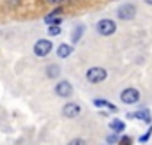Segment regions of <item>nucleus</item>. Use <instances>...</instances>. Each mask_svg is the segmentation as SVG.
<instances>
[{"instance_id": "9b49d317", "label": "nucleus", "mask_w": 152, "mask_h": 145, "mask_svg": "<svg viewBox=\"0 0 152 145\" xmlns=\"http://www.w3.org/2000/svg\"><path fill=\"white\" fill-rule=\"evenodd\" d=\"M94 105L96 106H104V108H108V110H112V111H117V106L115 105H112V103H108V101H104V99H94Z\"/></svg>"}, {"instance_id": "9d476101", "label": "nucleus", "mask_w": 152, "mask_h": 145, "mask_svg": "<svg viewBox=\"0 0 152 145\" xmlns=\"http://www.w3.org/2000/svg\"><path fill=\"white\" fill-rule=\"evenodd\" d=\"M60 74V67L57 66V64H50L48 67H46V76L48 78H57Z\"/></svg>"}, {"instance_id": "aec40b11", "label": "nucleus", "mask_w": 152, "mask_h": 145, "mask_svg": "<svg viewBox=\"0 0 152 145\" xmlns=\"http://www.w3.org/2000/svg\"><path fill=\"white\" fill-rule=\"evenodd\" d=\"M46 2H48V4H62L64 0H46Z\"/></svg>"}, {"instance_id": "f8f14e48", "label": "nucleus", "mask_w": 152, "mask_h": 145, "mask_svg": "<svg viewBox=\"0 0 152 145\" xmlns=\"http://www.w3.org/2000/svg\"><path fill=\"white\" fill-rule=\"evenodd\" d=\"M136 119H140V120H145V122H151V111L145 108V110H138V113L134 115Z\"/></svg>"}, {"instance_id": "4468645a", "label": "nucleus", "mask_w": 152, "mask_h": 145, "mask_svg": "<svg viewBox=\"0 0 152 145\" xmlns=\"http://www.w3.org/2000/svg\"><path fill=\"white\" fill-rule=\"evenodd\" d=\"M83 32H85V27H83V25H78L75 29V32H73V42H78Z\"/></svg>"}, {"instance_id": "20e7f679", "label": "nucleus", "mask_w": 152, "mask_h": 145, "mask_svg": "<svg viewBox=\"0 0 152 145\" xmlns=\"http://www.w3.org/2000/svg\"><path fill=\"white\" fill-rule=\"evenodd\" d=\"M117 16H118L120 20H124V21L133 20V18L136 16V7H134L133 4H124V5H120V7H118Z\"/></svg>"}, {"instance_id": "a211bd4d", "label": "nucleus", "mask_w": 152, "mask_h": 145, "mask_svg": "<svg viewBox=\"0 0 152 145\" xmlns=\"http://www.w3.org/2000/svg\"><path fill=\"white\" fill-rule=\"evenodd\" d=\"M106 142H108V144H117V142H118V138H117L115 135H110V136L106 138Z\"/></svg>"}, {"instance_id": "6ab92c4d", "label": "nucleus", "mask_w": 152, "mask_h": 145, "mask_svg": "<svg viewBox=\"0 0 152 145\" xmlns=\"http://www.w3.org/2000/svg\"><path fill=\"white\" fill-rule=\"evenodd\" d=\"M122 142H120V145H131V138H127V136H124V138H120Z\"/></svg>"}, {"instance_id": "f03ea898", "label": "nucleus", "mask_w": 152, "mask_h": 145, "mask_svg": "<svg viewBox=\"0 0 152 145\" xmlns=\"http://www.w3.org/2000/svg\"><path fill=\"white\" fill-rule=\"evenodd\" d=\"M97 32L101 34V36H112L115 34V30H117V25H115L113 20H101V21H97Z\"/></svg>"}, {"instance_id": "412c9836", "label": "nucleus", "mask_w": 152, "mask_h": 145, "mask_svg": "<svg viewBox=\"0 0 152 145\" xmlns=\"http://www.w3.org/2000/svg\"><path fill=\"white\" fill-rule=\"evenodd\" d=\"M18 2H20V0H9V4H11V5H16Z\"/></svg>"}, {"instance_id": "dca6fc26", "label": "nucleus", "mask_w": 152, "mask_h": 145, "mask_svg": "<svg viewBox=\"0 0 152 145\" xmlns=\"http://www.w3.org/2000/svg\"><path fill=\"white\" fill-rule=\"evenodd\" d=\"M151 135H152V126H151V129H149V131H147V133H145V135H143L142 138H140V142H142V144H145V142H147V140L151 138Z\"/></svg>"}, {"instance_id": "6e6552de", "label": "nucleus", "mask_w": 152, "mask_h": 145, "mask_svg": "<svg viewBox=\"0 0 152 145\" xmlns=\"http://www.w3.org/2000/svg\"><path fill=\"white\" fill-rule=\"evenodd\" d=\"M80 106L76 105V103H67L64 108H62V115L64 117H67V119H75V117H78L80 115Z\"/></svg>"}, {"instance_id": "39448f33", "label": "nucleus", "mask_w": 152, "mask_h": 145, "mask_svg": "<svg viewBox=\"0 0 152 145\" xmlns=\"http://www.w3.org/2000/svg\"><path fill=\"white\" fill-rule=\"evenodd\" d=\"M120 99H122V103H126V105H134V103L140 99V92H138L136 89H126V90H122Z\"/></svg>"}, {"instance_id": "2eb2a0df", "label": "nucleus", "mask_w": 152, "mask_h": 145, "mask_svg": "<svg viewBox=\"0 0 152 145\" xmlns=\"http://www.w3.org/2000/svg\"><path fill=\"white\" fill-rule=\"evenodd\" d=\"M48 34H50V36H58V34H60V27H58V25H51V27L48 29Z\"/></svg>"}, {"instance_id": "7ed1b4c3", "label": "nucleus", "mask_w": 152, "mask_h": 145, "mask_svg": "<svg viewBox=\"0 0 152 145\" xmlns=\"http://www.w3.org/2000/svg\"><path fill=\"white\" fill-rule=\"evenodd\" d=\"M87 80L90 83H101V81H104L106 80V69H103V67H90L87 71Z\"/></svg>"}, {"instance_id": "f3484780", "label": "nucleus", "mask_w": 152, "mask_h": 145, "mask_svg": "<svg viewBox=\"0 0 152 145\" xmlns=\"http://www.w3.org/2000/svg\"><path fill=\"white\" fill-rule=\"evenodd\" d=\"M69 145H85V140L83 138H75V140H71Z\"/></svg>"}, {"instance_id": "f257e3e1", "label": "nucleus", "mask_w": 152, "mask_h": 145, "mask_svg": "<svg viewBox=\"0 0 152 145\" xmlns=\"http://www.w3.org/2000/svg\"><path fill=\"white\" fill-rule=\"evenodd\" d=\"M51 48H53L51 41H48V39H39V41H36V44H34V55H36V57H46V55L51 51Z\"/></svg>"}, {"instance_id": "ddd939ff", "label": "nucleus", "mask_w": 152, "mask_h": 145, "mask_svg": "<svg viewBox=\"0 0 152 145\" xmlns=\"http://www.w3.org/2000/svg\"><path fill=\"white\" fill-rule=\"evenodd\" d=\"M110 127H112V131H113V133H120V131H124V127H126V126H124V122H122V120H118V119H117V120H112Z\"/></svg>"}, {"instance_id": "0eeeda50", "label": "nucleus", "mask_w": 152, "mask_h": 145, "mask_svg": "<svg viewBox=\"0 0 152 145\" xmlns=\"http://www.w3.org/2000/svg\"><path fill=\"white\" fill-rule=\"evenodd\" d=\"M60 12H62V11H60L58 7L53 9L48 16H44V23L50 25V27H51V25H60V23H62V16H60Z\"/></svg>"}, {"instance_id": "4be33fe9", "label": "nucleus", "mask_w": 152, "mask_h": 145, "mask_svg": "<svg viewBox=\"0 0 152 145\" xmlns=\"http://www.w3.org/2000/svg\"><path fill=\"white\" fill-rule=\"evenodd\" d=\"M143 2H145L147 5H152V0H143Z\"/></svg>"}, {"instance_id": "1a4fd4ad", "label": "nucleus", "mask_w": 152, "mask_h": 145, "mask_svg": "<svg viewBox=\"0 0 152 145\" xmlns=\"http://www.w3.org/2000/svg\"><path fill=\"white\" fill-rule=\"evenodd\" d=\"M71 53H73V46H69V44H60V46L57 48V55H58L60 59H67Z\"/></svg>"}, {"instance_id": "423d86ee", "label": "nucleus", "mask_w": 152, "mask_h": 145, "mask_svg": "<svg viewBox=\"0 0 152 145\" xmlns=\"http://www.w3.org/2000/svg\"><path fill=\"white\" fill-rule=\"evenodd\" d=\"M55 94L58 96V97H69L71 94H73V87H71V83L69 81H58L57 83V87H55Z\"/></svg>"}]
</instances>
